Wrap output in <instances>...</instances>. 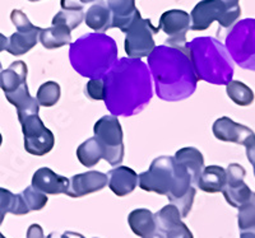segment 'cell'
<instances>
[{
	"mask_svg": "<svg viewBox=\"0 0 255 238\" xmlns=\"http://www.w3.org/2000/svg\"><path fill=\"white\" fill-rule=\"evenodd\" d=\"M244 147L247 148L248 160H249L250 164L253 165V169H254V176H255V137L253 138V139H250L249 142H248Z\"/></svg>",
	"mask_w": 255,
	"mask_h": 238,
	"instance_id": "8d00e7d4",
	"label": "cell"
},
{
	"mask_svg": "<svg viewBox=\"0 0 255 238\" xmlns=\"http://www.w3.org/2000/svg\"><path fill=\"white\" fill-rule=\"evenodd\" d=\"M109 187L116 196H127L138 186V174L127 165H118L108 173Z\"/></svg>",
	"mask_w": 255,
	"mask_h": 238,
	"instance_id": "2e32d148",
	"label": "cell"
},
{
	"mask_svg": "<svg viewBox=\"0 0 255 238\" xmlns=\"http://www.w3.org/2000/svg\"><path fill=\"white\" fill-rule=\"evenodd\" d=\"M226 92L230 99L241 107H247L254 102V92L243 81L231 80L227 83Z\"/></svg>",
	"mask_w": 255,
	"mask_h": 238,
	"instance_id": "4316f807",
	"label": "cell"
},
{
	"mask_svg": "<svg viewBox=\"0 0 255 238\" xmlns=\"http://www.w3.org/2000/svg\"><path fill=\"white\" fill-rule=\"evenodd\" d=\"M69 178L55 173L49 167H42L33 173L31 186L46 195H67L68 190H69Z\"/></svg>",
	"mask_w": 255,
	"mask_h": 238,
	"instance_id": "9a60e30c",
	"label": "cell"
},
{
	"mask_svg": "<svg viewBox=\"0 0 255 238\" xmlns=\"http://www.w3.org/2000/svg\"><path fill=\"white\" fill-rule=\"evenodd\" d=\"M240 238H255V224L247 230L241 231Z\"/></svg>",
	"mask_w": 255,
	"mask_h": 238,
	"instance_id": "ab89813d",
	"label": "cell"
},
{
	"mask_svg": "<svg viewBox=\"0 0 255 238\" xmlns=\"http://www.w3.org/2000/svg\"><path fill=\"white\" fill-rule=\"evenodd\" d=\"M38 40L45 49H60L72 44V29L64 24H52L49 28L41 29Z\"/></svg>",
	"mask_w": 255,
	"mask_h": 238,
	"instance_id": "cb8c5ba5",
	"label": "cell"
},
{
	"mask_svg": "<svg viewBox=\"0 0 255 238\" xmlns=\"http://www.w3.org/2000/svg\"><path fill=\"white\" fill-rule=\"evenodd\" d=\"M226 173L227 182L225 189L222 190V194L230 205L234 206V208H239L253 194L249 186L244 181L247 171L243 165L238 164V163H231L227 167Z\"/></svg>",
	"mask_w": 255,
	"mask_h": 238,
	"instance_id": "7c38bea8",
	"label": "cell"
},
{
	"mask_svg": "<svg viewBox=\"0 0 255 238\" xmlns=\"http://www.w3.org/2000/svg\"><path fill=\"white\" fill-rule=\"evenodd\" d=\"M3 144V137H1V134H0V147Z\"/></svg>",
	"mask_w": 255,
	"mask_h": 238,
	"instance_id": "bcb514c9",
	"label": "cell"
},
{
	"mask_svg": "<svg viewBox=\"0 0 255 238\" xmlns=\"http://www.w3.org/2000/svg\"><path fill=\"white\" fill-rule=\"evenodd\" d=\"M41 27L36 26L33 29L28 31H17L8 38V46L6 51L13 56H22L31 51L36 44L38 42L40 37Z\"/></svg>",
	"mask_w": 255,
	"mask_h": 238,
	"instance_id": "d6986e66",
	"label": "cell"
},
{
	"mask_svg": "<svg viewBox=\"0 0 255 238\" xmlns=\"http://www.w3.org/2000/svg\"><path fill=\"white\" fill-rule=\"evenodd\" d=\"M166 238H194L193 233L188 228L183 221L177 222V223L172 224L170 228L165 231Z\"/></svg>",
	"mask_w": 255,
	"mask_h": 238,
	"instance_id": "d590c367",
	"label": "cell"
},
{
	"mask_svg": "<svg viewBox=\"0 0 255 238\" xmlns=\"http://www.w3.org/2000/svg\"><path fill=\"white\" fill-rule=\"evenodd\" d=\"M1 72H3V67H1V63H0V74H1Z\"/></svg>",
	"mask_w": 255,
	"mask_h": 238,
	"instance_id": "7dc6e473",
	"label": "cell"
},
{
	"mask_svg": "<svg viewBox=\"0 0 255 238\" xmlns=\"http://www.w3.org/2000/svg\"><path fill=\"white\" fill-rule=\"evenodd\" d=\"M161 31L159 27H154L151 19H144L140 12L135 15L130 26L125 31V53L128 58H147L156 47L154 35Z\"/></svg>",
	"mask_w": 255,
	"mask_h": 238,
	"instance_id": "9c48e42d",
	"label": "cell"
},
{
	"mask_svg": "<svg viewBox=\"0 0 255 238\" xmlns=\"http://www.w3.org/2000/svg\"><path fill=\"white\" fill-rule=\"evenodd\" d=\"M77 158L81 164L87 168H92L100 160L104 159V152L95 137L83 142L77 148Z\"/></svg>",
	"mask_w": 255,
	"mask_h": 238,
	"instance_id": "484cf974",
	"label": "cell"
},
{
	"mask_svg": "<svg viewBox=\"0 0 255 238\" xmlns=\"http://www.w3.org/2000/svg\"><path fill=\"white\" fill-rule=\"evenodd\" d=\"M28 1H32V3H35V1H40V0H28Z\"/></svg>",
	"mask_w": 255,
	"mask_h": 238,
	"instance_id": "c3c4849f",
	"label": "cell"
},
{
	"mask_svg": "<svg viewBox=\"0 0 255 238\" xmlns=\"http://www.w3.org/2000/svg\"><path fill=\"white\" fill-rule=\"evenodd\" d=\"M10 19H12V23L14 24L17 31H28V29L35 28V24L31 23V20L28 19L26 14H24L22 10L19 9H14L10 13Z\"/></svg>",
	"mask_w": 255,
	"mask_h": 238,
	"instance_id": "e575fe53",
	"label": "cell"
},
{
	"mask_svg": "<svg viewBox=\"0 0 255 238\" xmlns=\"http://www.w3.org/2000/svg\"><path fill=\"white\" fill-rule=\"evenodd\" d=\"M86 94L93 101H104L106 94L104 78L90 79L86 84Z\"/></svg>",
	"mask_w": 255,
	"mask_h": 238,
	"instance_id": "d6a6232c",
	"label": "cell"
},
{
	"mask_svg": "<svg viewBox=\"0 0 255 238\" xmlns=\"http://www.w3.org/2000/svg\"><path fill=\"white\" fill-rule=\"evenodd\" d=\"M93 1H97V0H81V3L87 4V3H93Z\"/></svg>",
	"mask_w": 255,
	"mask_h": 238,
	"instance_id": "f6af8a7d",
	"label": "cell"
},
{
	"mask_svg": "<svg viewBox=\"0 0 255 238\" xmlns=\"http://www.w3.org/2000/svg\"><path fill=\"white\" fill-rule=\"evenodd\" d=\"M226 182V169L221 165H208V167H204L200 173L197 186L202 191L215 194V192H222Z\"/></svg>",
	"mask_w": 255,
	"mask_h": 238,
	"instance_id": "603a6c76",
	"label": "cell"
},
{
	"mask_svg": "<svg viewBox=\"0 0 255 238\" xmlns=\"http://www.w3.org/2000/svg\"><path fill=\"white\" fill-rule=\"evenodd\" d=\"M175 160L183 167L188 169L190 173L193 183L197 185L198 180L200 177V173L204 168V157L202 152L199 149L194 148V147H185L181 148L175 153L174 156Z\"/></svg>",
	"mask_w": 255,
	"mask_h": 238,
	"instance_id": "ffe728a7",
	"label": "cell"
},
{
	"mask_svg": "<svg viewBox=\"0 0 255 238\" xmlns=\"http://www.w3.org/2000/svg\"><path fill=\"white\" fill-rule=\"evenodd\" d=\"M108 5L113 15L111 28H119L122 32L127 31L139 13L135 6V0H108Z\"/></svg>",
	"mask_w": 255,
	"mask_h": 238,
	"instance_id": "e0dca14e",
	"label": "cell"
},
{
	"mask_svg": "<svg viewBox=\"0 0 255 238\" xmlns=\"http://www.w3.org/2000/svg\"><path fill=\"white\" fill-rule=\"evenodd\" d=\"M47 238H63V235H59V233L52 232V233H50L49 236H47Z\"/></svg>",
	"mask_w": 255,
	"mask_h": 238,
	"instance_id": "ee69618b",
	"label": "cell"
},
{
	"mask_svg": "<svg viewBox=\"0 0 255 238\" xmlns=\"http://www.w3.org/2000/svg\"><path fill=\"white\" fill-rule=\"evenodd\" d=\"M84 19L83 10L78 9H61L60 12L56 13L52 18V24H64L69 27L70 29H76L77 27L81 26Z\"/></svg>",
	"mask_w": 255,
	"mask_h": 238,
	"instance_id": "f546056e",
	"label": "cell"
},
{
	"mask_svg": "<svg viewBox=\"0 0 255 238\" xmlns=\"http://www.w3.org/2000/svg\"><path fill=\"white\" fill-rule=\"evenodd\" d=\"M181 214H180V210L176 205L174 204H168V205L163 206L162 209L157 212L154 214V221H156L157 230L161 231L162 233H165V231L167 228L172 226V224L177 223V222L181 221Z\"/></svg>",
	"mask_w": 255,
	"mask_h": 238,
	"instance_id": "f1b7e54d",
	"label": "cell"
},
{
	"mask_svg": "<svg viewBox=\"0 0 255 238\" xmlns=\"http://www.w3.org/2000/svg\"><path fill=\"white\" fill-rule=\"evenodd\" d=\"M27 74L28 68L22 60L14 61L9 68L3 70L0 74V88L3 89L4 94L14 92L20 85L27 83Z\"/></svg>",
	"mask_w": 255,
	"mask_h": 238,
	"instance_id": "7402d4cb",
	"label": "cell"
},
{
	"mask_svg": "<svg viewBox=\"0 0 255 238\" xmlns=\"http://www.w3.org/2000/svg\"><path fill=\"white\" fill-rule=\"evenodd\" d=\"M61 9H78V10H83V3H81V0H60Z\"/></svg>",
	"mask_w": 255,
	"mask_h": 238,
	"instance_id": "f35d334b",
	"label": "cell"
},
{
	"mask_svg": "<svg viewBox=\"0 0 255 238\" xmlns=\"http://www.w3.org/2000/svg\"><path fill=\"white\" fill-rule=\"evenodd\" d=\"M238 222L240 231L247 230L249 227L255 224V192H253L252 196L248 199L243 205L238 208Z\"/></svg>",
	"mask_w": 255,
	"mask_h": 238,
	"instance_id": "1f68e13d",
	"label": "cell"
},
{
	"mask_svg": "<svg viewBox=\"0 0 255 238\" xmlns=\"http://www.w3.org/2000/svg\"><path fill=\"white\" fill-rule=\"evenodd\" d=\"M61 96L60 85L56 81H46L40 85L37 89V94H36V99L38 101L40 106L42 107H52L59 102Z\"/></svg>",
	"mask_w": 255,
	"mask_h": 238,
	"instance_id": "83f0119b",
	"label": "cell"
},
{
	"mask_svg": "<svg viewBox=\"0 0 255 238\" xmlns=\"http://www.w3.org/2000/svg\"><path fill=\"white\" fill-rule=\"evenodd\" d=\"M6 46H8V38L3 33H0V53L6 51Z\"/></svg>",
	"mask_w": 255,
	"mask_h": 238,
	"instance_id": "60d3db41",
	"label": "cell"
},
{
	"mask_svg": "<svg viewBox=\"0 0 255 238\" xmlns=\"http://www.w3.org/2000/svg\"><path fill=\"white\" fill-rule=\"evenodd\" d=\"M13 200H14V194L0 187V226L3 224L6 213H10Z\"/></svg>",
	"mask_w": 255,
	"mask_h": 238,
	"instance_id": "836d02e7",
	"label": "cell"
},
{
	"mask_svg": "<svg viewBox=\"0 0 255 238\" xmlns=\"http://www.w3.org/2000/svg\"><path fill=\"white\" fill-rule=\"evenodd\" d=\"M138 185L144 191L166 195L171 204L179 208L183 218L190 213L197 194L188 169L170 156L153 159L148 171L138 176Z\"/></svg>",
	"mask_w": 255,
	"mask_h": 238,
	"instance_id": "3957f363",
	"label": "cell"
},
{
	"mask_svg": "<svg viewBox=\"0 0 255 238\" xmlns=\"http://www.w3.org/2000/svg\"><path fill=\"white\" fill-rule=\"evenodd\" d=\"M190 54L198 80L226 85L234 77V61L220 41L213 37H198L185 45Z\"/></svg>",
	"mask_w": 255,
	"mask_h": 238,
	"instance_id": "5b68a950",
	"label": "cell"
},
{
	"mask_svg": "<svg viewBox=\"0 0 255 238\" xmlns=\"http://www.w3.org/2000/svg\"><path fill=\"white\" fill-rule=\"evenodd\" d=\"M241 15L240 0H202L190 13L191 31H206L213 22L231 28Z\"/></svg>",
	"mask_w": 255,
	"mask_h": 238,
	"instance_id": "8992f818",
	"label": "cell"
},
{
	"mask_svg": "<svg viewBox=\"0 0 255 238\" xmlns=\"http://www.w3.org/2000/svg\"><path fill=\"white\" fill-rule=\"evenodd\" d=\"M104 80L105 105L114 116H134L153 96L151 72L140 59H119Z\"/></svg>",
	"mask_w": 255,
	"mask_h": 238,
	"instance_id": "6da1fadb",
	"label": "cell"
},
{
	"mask_svg": "<svg viewBox=\"0 0 255 238\" xmlns=\"http://www.w3.org/2000/svg\"><path fill=\"white\" fill-rule=\"evenodd\" d=\"M230 56L243 69L255 72V19L247 18L236 22L226 37Z\"/></svg>",
	"mask_w": 255,
	"mask_h": 238,
	"instance_id": "52a82bcc",
	"label": "cell"
},
{
	"mask_svg": "<svg viewBox=\"0 0 255 238\" xmlns=\"http://www.w3.org/2000/svg\"><path fill=\"white\" fill-rule=\"evenodd\" d=\"M191 18L189 13L180 9H171L159 18L158 27L167 35L166 45L168 46H185L186 33L190 29Z\"/></svg>",
	"mask_w": 255,
	"mask_h": 238,
	"instance_id": "8fae6325",
	"label": "cell"
},
{
	"mask_svg": "<svg viewBox=\"0 0 255 238\" xmlns=\"http://www.w3.org/2000/svg\"><path fill=\"white\" fill-rule=\"evenodd\" d=\"M128 223L134 235L144 238L156 232L157 226L154 214L148 209H135L128 217Z\"/></svg>",
	"mask_w": 255,
	"mask_h": 238,
	"instance_id": "d4e9b609",
	"label": "cell"
},
{
	"mask_svg": "<svg viewBox=\"0 0 255 238\" xmlns=\"http://www.w3.org/2000/svg\"><path fill=\"white\" fill-rule=\"evenodd\" d=\"M69 180V190L67 195L70 198H82L86 195L97 192L105 189L109 183L108 174L100 171H88L76 174Z\"/></svg>",
	"mask_w": 255,
	"mask_h": 238,
	"instance_id": "5bb4252c",
	"label": "cell"
},
{
	"mask_svg": "<svg viewBox=\"0 0 255 238\" xmlns=\"http://www.w3.org/2000/svg\"><path fill=\"white\" fill-rule=\"evenodd\" d=\"M0 238H5V237H4V236L1 235V233H0Z\"/></svg>",
	"mask_w": 255,
	"mask_h": 238,
	"instance_id": "681fc988",
	"label": "cell"
},
{
	"mask_svg": "<svg viewBox=\"0 0 255 238\" xmlns=\"http://www.w3.org/2000/svg\"><path fill=\"white\" fill-rule=\"evenodd\" d=\"M212 131H213V135L221 142L235 143L241 146H245L250 139L255 137L252 129L238 124L227 116L216 120L212 126Z\"/></svg>",
	"mask_w": 255,
	"mask_h": 238,
	"instance_id": "4fadbf2b",
	"label": "cell"
},
{
	"mask_svg": "<svg viewBox=\"0 0 255 238\" xmlns=\"http://www.w3.org/2000/svg\"><path fill=\"white\" fill-rule=\"evenodd\" d=\"M118 45L105 33H87L70 44L73 69L84 78H104L118 61Z\"/></svg>",
	"mask_w": 255,
	"mask_h": 238,
	"instance_id": "277c9868",
	"label": "cell"
},
{
	"mask_svg": "<svg viewBox=\"0 0 255 238\" xmlns=\"http://www.w3.org/2000/svg\"><path fill=\"white\" fill-rule=\"evenodd\" d=\"M19 122L24 135V149L27 153L42 157L52 151L55 146V137L52 131L44 125L38 113L22 117Z\"/></svg>",
	"mask_w": 255,
	"mask_h": 238,
	"instance_id": "30bf717a",
	"label": "cell"
},
{
	"mask_svg": "<svg viewBox=\"0 0 255 238\" xmlns=\"http://www.w3.org/2000/svg\"><path fill=\"white\" fill-rule=\"evenodd\" d=\"M148 69L163 101H183L197 89L198 77L186 46H156L148 55Z\"/></svg>",
	"mask_w": 255,
	"mask_h": 238,
	"instance_id": "7a4b0ae2",
	"label": "cell"
},
{
	"mask_svg": "<svg viewBox=\"0 0 255 238\" xmlns=\"http://www.w3.org/2000/svg\"><path fill=\"white\" fill-rule=\"evenodd\" d=\"M144 238H165V237H163V236L161 235V233H158V232H157V231H156V232L151 233V235L147 236V237H144Z\"/></svg>",
	"mask_w": 255,
	"mask_h": 238,
	"instance_id": "7bdbcfd3",
	"label": "cell"
},
{
	"mask_svg": "<svg viewBox=\"0 0 255 238\" xmlns=\"http://www.w3.org/2000/svg\"><path fill=\"white\" fill-rule=\"evenodd\" d=\"M84 22L87 27L93 29L95 32L105 33L108 29H110L111 23H113V15H111L108 3L99 0V3L90 6L87 13L84 14Z\"/></svg>",
	"mask_w": 255,
	"mask_h": 238,
	"instance_id": "44dd1931",
	"label": "cell"
},
{
	"mask_svg": "<svg viewBox=\"0 0 255 238\" xmlns=\"http://www.w3.org/2000/svg\"><path fill=\"white\" fill-rule=\"evenodd\" d=\"M20 195H22L29 212H37V210L44 209L47 204V200H49L46 194L36 190L33 186L26 187L23 191L20 192Z\"/></svg>",
	"mask_w": 255,
	"mask_h": 238,
	"instance_id": "4dcf8cb0",
	"label": "cell"
},
{
	"mask_svg": "<svg viewBox=\"0 0 255 238\" xmlns=\"http://www.w3.org/2000/svg\"><path fill=\"white\" fill-rule=\"evenodd\" d=\"M5 98L8 99L9 103H12L17 108L18 120L24 116H28V115H35L40 111V103H38L37 99L33 98L29 94L27 83L20 85L14 92L6 93Z\"/></svg>",
	"mask_w": 255,
	"mask_h": 238,
	"instance_id": "ac0fdd59",
	"label": "cell"
},
{
	"mask_svg": "<svg viewBox=\"0 0 255 238\" xmlns=\"http://www.w3.org/2000/svg\"><path fill=\"white\" fill-rule=\"evenodd\" d=\"M27 238H45L44 230L38 224H32L27 230Z\"/></svg>",
	"mask_w": 255,
	"mask_h": 238,
	"instance_id": "74e56055",
	"label": "cell"
},
{
	"mask_svg": "<svg viewBox=\"0 0 255 238\" xmlns=\"http://www.w3.org/2000/svg\"><path fill=\"white\" fill-rule=\"evenodd\" d=\"M95 138L104 152V159L111 165H119L124 159V135L118 116L106 115L93 126Z\"/></svg>",
	"mask_w": 255,
	"mask_h": 238,
	"instance_id": "ba28073f",
	"label": "cell"
},
{
	"mask_svg": "<svg viewBox=\"0 0 255 238\" xmlns=\"http://www.w3.org/2000/svg\"><path fill=\"white\" fill-rule=\"evenodd\" d=\"M63 238H86L84 236H82L81 233L76 232H65L63 235Z\"/></svg>",
	"mask_w": 255,
	"mask_h": 238,
	"instance_id": "b9f144b4",
	"label": "cell"
}]
</instances>
